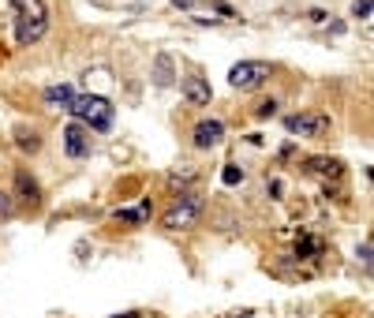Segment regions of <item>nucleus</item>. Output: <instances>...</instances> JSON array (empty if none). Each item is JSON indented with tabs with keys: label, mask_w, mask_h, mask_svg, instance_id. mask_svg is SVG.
I'll list each match as a JSON object with an SVG mask.
<instances>
[{
	"label": "nucleus",
	"mask_w": 374,
	"mask_h": 318,
	"mask_svg": "<svg viewBox=\"0 0 374 318\" xmlns=\"http://www.w3.org/2000/svg\"><path fill=\"white\" fill-rule=\"evenodd\" d=\"M11 214H16V195H11V191H0V221H8Z\"/></svg>",
	"instance_id": "dca6fc26"
},
{
	"label": "nucleus",
	"mask_w": 374,
	"mask_h": 318,
	"mask_svg": "<svg viewBox=\"0 0 374 318\" xmlns=\"http://www.w3.org/2000/svg\"><path fill=\"white\" fill-rule=\"evenodd\" d=\"M236 180H244V172H239L236 165H225V183H236Z\"/></svg>",
	"instance_id": "6ab92c4d"
},
{
	"label": "nucleus",
	"mask_w": 374,
	"mask_h": 318,
	"mask_svg": "<svg viewBox=\"0 0 374 318\" xmlns=\"http://www.w3.org/2000/svg\"><path fill=\"white\" fill-rule=\"evenodd\" d=\"M273 109H277L273 98H270V101H259V105H255V116H259V120H266V116H273Z\"/></svg>",
	"instance_id": "f3484780"
},
{
	"label": "nucleus",
	"mask_w": 374,
	"mask_h": 318,
	"mask_svg": "<svg viewBox=\"0 0 374 318\" xmlns=\"http://www.w3.org/2000/svg\"><path fill=\"white\" fill-rule=\"evenodd\" d=\"M11 8H16V38H19V45L42 42L45 30H49L45 0H11Z\"/></svg>",
	"instance_id": "f257e3e1"
},
{
	"label": "nucleus",
	"mask_w": 374,
	"mask_h": 318,
	"mask_svg": "<svg viewBox=\"0 0 374 318\" xmlns=\"http://www.w3.org/2000/svg\"><path fill=\"white\" fill-rule=\"evenodd\" d=\"M64 150H68V157H86L90 154V127H83V124L64 127Z\"/></svg>",
	"instance_id": "423d86ee"
},
{
	"label": "nucleus",
	"mask_w": 374,
	"mask_h": 318,
	"mask_svg": "<svg viewBox=\"0 0 374 318\" xmlns=\"http://www.w3.org/2000/svg\"><path fill=\"white\" fill-rule=\"evenodd\" d=\"M42 147V139H38V131H26V127H19V150H38Z\"/></svg>",
	"instance_id": "2eb2a0df"
},
{
	"label": "nucleus",
	"mask_w": 374,
	"mask_h": 318,
	"mask_svg": "<svg viewBox=\"0 0 374 318\" xmlns=\"http://www.w3.org/2000/svg\"><path fill=\"white\" fill-rule=\"evenodd\" d=\"M311 165V172H329V176H341V161H326V157H314V161H307Z\"/></svg>",
	"instance_id": "4468645a"
},
{
	"label": "nucleus",
	"mask_w": 374,
	"mask_h": 318,
	"mask_svg": "<svg viewBox=\"0 0 374 318\" xmlns=\"http://www.w3.org/2000/svg\"><path fill=\"white\" fill-rule=\"evenodd\" d=\"M203 217V198L198 195H191V191H183L176 203H172L169 210H165V217H162V225L169 232H180V229H191V225Z\"/></svg>",
	"instance_id": "7ed1b4c3"
},
{
	"label": "nucleus",
	"mask_w": 374,
	"mask_h": 318,
	"mask_svg": "<svg viewBox=\"0 0 374 318\" xmlns=\"http://www.w3.org/2000/svg\"><path fill=\"white\" fill-rule=\"evenodd\" d=\"M68 113L90 131H105L113 124V105L105 98H98V94H75V101L68 105Z\"/></svg>",
	"instance_id": "f03ea898"
},
{
	"label": "nucleus",
	"mask_w": 374,
	"mask_h": 318,
	"mask_svg": "<svg viewBox=\"0 0 374 318\" xmlns=\"http://www.w3.org/2000/svg\"><path fill=\"white\" fill-rule=\"evenodd\" d=\"M116 217H120V221H131V225L150 221V198H146L142 206H135V210H116Z\"/></svg>",
	"instance_id": "ddd939ff"
},
{
	"label": "nucleus",
	"mask_w": 374,
	"mask_h": 318,
	"mask_svg": "<svg viewBox=\"0 0 374 318\" xmlns=\"http://www.w3.org/2000/svg\"><path fill=\"white\" fill-rule=\"evenodd\" d=\"M266 79H270V64L266 60H239L236 68L229 72V83L236 90H259Z\"/></svg>",
	"instance_id": "20e7f679"
},
{
	"label": "nucleus",
	"mask_w": 374,
	"mask_h": 318,
	"mask_svg": "<svg viewBox=\"0 0 374 318\" xmlns=\"http://www.w3.org/2000/svg\"><path fill=\"white\" fill-rule=\"evenodd\" d=\"M154 79H157V86H169L172 79H176V75H172V60H169V52H162V57L154 60Z\"/></svg>",
	"instance_id": "f8f14e48"
},
{
	"label": "nucleus",
	"mask_w": 374,
	"mask_h": 318,
	"mask_svg": "<svg viewBox=\"0 0 374 318\" xmlns=\"http://www.w3.org/2000/svg\"><path fill=\"white\" fill-rule=\"evenodd\" d=\"M183 98L191 105H210V83L198 79V75H187L183 79Z\"/></svg>",
	"instance_id": "6e6552de"
},
{
	"label": "nucleus",
	"mask_w": 374,
	"mask_h": 318,
	"mask_svg": "<svg viewBox=\"0 0 374 318\" xmlns=\"http://www.w3.org/2000/svg\"><path fill=\"white\" fill-rule=\"evenodd\" d=\"M352 16H356V19H367V16H370V0H356V4H352Z\"/></svg>",
	"instance_id": "a211bd4d"
},
{
	"label": "nucleus",
	"mask_w": 374,
	"mask_h": 318,
	"mask_svg": "<svg viewBox=\"0 0 374 318\" xmlns=\"http://www.w3.org/2000/svg\"><path fill=\"white\" fill-rule=\"evenodd\" d=\"M176 8L183 11H217V16H232L229 4H221V0H172Z\"/></svg>",
	"instance_id": "9d476101"
},
{
	"label": "nucleus",
	"mask_w": 374,
	"mask_h": 318,
	"mask_svg": "<svg viewBox=\"0 0 374 318\" xmlns=\"http://www.w3.org/2000/svg\"><path fill=\"white\" fill-rule=\"evenodd\" d=\"M191 139H195L198 150H210V147H217V142L225 139V124L221 120H198Z\"/></svg>",
	"instance_id": "0eeeda50"
},
{
	"label": "nucleus",
	"mask_w": 374,
	"mask_h": 318,
	"mask_svg": "<svg viewBox=\"0 0 374 318\" xmlns=\"http://www.w3.org/2000/svg\"><path fill=\"white\" fill-rule=\"evenodd\" d=\"M16 191H19V198L26 206H38L42 203V188H38V183L26 176V172H16Z\"/></svg>",
	"instance_id": "1a4fd4ad"
},
{
	"label": "nucleus",
	"mask_w": 374,
	"mask_h": 318,
	"mask_svg": "<svg viewBox=\"0 0 374 318\" xmlns=\"http://www.w3.org/2000/svg\"><path fill=\"white\" fill-rule=\"evenodd\" d=\"M285 127L292 131V135H303V139H322L326 131H329V116L318 113V109L296 113V116H288V120H285Z\"/></svg>",
	"instance_id": "39448f33"
},
{
	"label": "nucleus",
	"mask_w": 374,
	"mask_h": 318,
	"mask_svg": "<svg viewBox=\"0 0 374 318\" xmlns=\"http://www.w3.org/2000/svg\"><path fill=\"white\" fill-rule=\"evenodd\" d=\"M113 318H139V314H113Z\"/></svg>",
	"instance_id": "aec40b11"
},
{
	"label": "nucleus",
	"mask_w": 374,
	"mask_h": 318,
	"mask_svg": "<svg viewBox=\"0 0 374 318\" xmlns=\"http://www.w3.org/2000/svg\"><path fill=\"white\" fill-rule=\"evenodd\" d=\"M45 101L49 105H60V109H68V105L75 101V90L68 83H60V86H45Z\"/></svg>",
	"instance_id": "9b49d317"
}]
</instances>
